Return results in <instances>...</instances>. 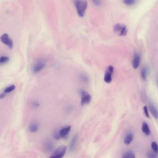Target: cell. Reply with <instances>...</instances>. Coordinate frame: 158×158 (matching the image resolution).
I'll return each mask as SVG.
<instances>
[{
    "label": "cell",
    "mask_w": 158,
    "mask_h": 158,
    "mask_svg": "<svg viewBox=\"0 0 158 158\" xmlns=\"http://www.w3.org/2000/svg\"><path fill=\"white\" fill-rule=\"evenodd\" d=\"M74 3L79 17H83L88 6L87 1H75Z\"/></svg>",
    "instance_id": "cell-1"
},
{
    "label": "cell",
    "mask_w": 158,
    "mask_h": 158,
    "mask_svg": "<svg viewBox=\"0 0 158 158\" xmlns=\"http://www.w3.org/2000/svg\"><path fill=\"white\" fill-rule=\"evenodd\" d=\"M66 146L61 145L54 152L49 158H62L66 154Z\"/></svg>",
    "instance_id": "cell-2"
},
{
    "label": "cell",
    "mask_w": 158,
    "mask_h": 158,
    "mask_svg": "<svg viewBox=\"0 0 158 158\" xmlns=\"http://www.w3.org/2000/svg\"><path fill=\"white\" fill-rule=\"evenodd\" d=\"M113 30L115 32L118 33L120 36H126L128 33L127 27L124 24H116L114 26Z\"/></svg>",
    "instance_id": "cell-3"
},
{
    "label": "cell",
    "mask_w": 158,
    "mask_h": 158,
    "mask_svg": "<svg viewBox=\"0 0 158 158\" xmlns=\"http://www.w3.org/2000/svg\"><path fill=\"white\" fill-rule=\"evenodd\" d=\"M46 62L44 60H40L36 62L33 67V71L36 73L43 70L46 66Z\"/></svg>",
    "instance_id": "cell-4"
},
{
    "label": "cell",
    "mask_w": 158,
    "mask_h": 158,
    "mask_svg": "<svg viewBox=\"0 0 158 158\" xmlns=\"http://www.w3.org/2000/svg\"><path fill=\"white\" fill-rule=\"evenodd\" d=\"M82 99L81 102V106L89 103L91 101L92 97L90 94H88L85 91L81 90L80 91Z\"/></svg>",
    "instance_id": "cell-5"
},
{
    "label": "cell",
    "mask_w": 158,
    "mask_h": 158,
    "mask_svg": "<svg viewBox=\"0 0 158 158\" xmlns=\"http://www.w3.org/2000/svg\"><path fill=\"white\" fill-rule=\"evenodd\" d=\"M114 67L112 66H108L104 76V81L107 83H110L112 80V75L114 71Z\"/></svg>",
    "instance_id": "cell-6"
},
{
    "label": "cell",
    "mask_w": 158,
    "mask_h": 158,
    "mask_svg": "<svg viewBox=\"0 0 158 158\" xmlns=\"http://www.w3.org/2000/svg\"><path fill=\"white\" fill-rule=\"evenodd\" d=\"M1 40L2 43L8 46L10 49H12L13 47V41L8 34H3L1 36Z\"/></svg>",
    "instance_id": "cell-7"
},
{
    "label": "cell",
    "mask_w": 158,
    "mask_h": 158,
    "mask_svg": "<svg viewBox=\"0 0 158 158\" xmlns=\"http://www.w3.org/2000/svg\"><path fill=\"white\" fill-rule=\"evenodd\" d=\"M140 55L138 53L135 54L132 63V66L134 69H138L140 65Z\"/></svg>",
    "instance_id": "cell-8"
},
{
    "label": "cell",
    "mask_w": 158,
    "mask_h": 158,
    "mask_svg": "<svg viewBox=\"0 0 158 158\" xmlns=\"http://www.w3.org/2000/svg\"><path fill=\"white\" fill-rule=\"evenodd\" d=\"M71 129V126H67L62 129L59 133L61 138H65L69 133Z\"/></svg>",
    "instance_id": "cell-9"
},
{
    "label": "cell",
    "mask_w": 158,
    "mask_h": 158,
    "mask_svg": "<svg viewBox=\"0 0 158 158\" xmlns=\"http://www.w3.org/2000/svg\"><path fill=\"white\" fill-rule=\"evenodd\" d=\"M149 108L152 115L156 119H158V111L153 104H149Z\"/></svg>",
    "instance_id": "cell-10"
},
{
    "label": "cell",
    "mask_w": 158,
    "mask_h": 158,
    "mask_svg": "<svg viewBox=\"0 0 158 158\" xmlns=\"http://www.w3.org/2000/svg\"><path fill=\"white\" fill-rule=\"evenodd\" d=\"M54 145L52 142L50 140L46 141L45 144V149L48 152H50L53 150Z\"/></svg>",
    "instance_id": "cell-11"
},
{
    "label": "cell",
    "mask_w": 158,
    "mask_h": 158,
    "mask_svg": "<svg viewBox=\"0 0 158 158\" xmlns=\"http://www.w3.org/2000/svg\"><path fill=\"white\" fill-rule=\"evenodd\" d=\"M142 130L143 132L147 136L150 134V131L148 124L145 122H144L142 125Z\"/></svg>",
    "instance_id": "cell-12"
},
{
    "label": "cell",
    "mask_w": 158,
    "mask_h": 158,
    "mask_svg": "<svg viewBox=\"0 0 158 158\" xmlns=\"http://www.w3.org/2000/svg\"><path fill=\"white\" fill-rule=\"evenodd\" d=\"M77 138L78 136L77 134L73 136L70 145L69 150L70 151H72L74 150L77 141Z\"/></svg>",
    "instance_id": "cell-13"
},
{
    "label": "cell",
    "mask_w": 158,
    "mask_h": 158,
    "mask_svg": "<svg viewBox=\"0 0 158 158\" xmlns=\"http://www.w3.org/2000/svg\"><path fill=\"white\" fill-rule=\"evenodd\" d=\"M148 71V67L146 66H144L141 68V76L142 78L144 80H145L146 79Z\"/></svg>",
    "instance_id": "cell-14"
},
{
    "label": "cell",
    "mask_w": 158,
    "mask_h": 158,
    "mask_svg": "<svg viewBox=\"0 0 158 158\" xmlns=\"http://www.w3.org/2000/svg\"><path fill=\"white\" fill-rule=\"evenodd\" d=\"M134 139V135L132 134H129L126 136L124 141V143L126 145H129L132 141Z\"/></svg>",
    "instance_id": "cell-15"
},
{
    "label": "cell",
    "mask_w": 158,
    "mask_h": 158,
    "mask_svg": "<svg viewBox=\"0 0 158 158\" xmlns=\"http://www.w3.org/2000/svg\"><path fill=\"white\" fill-rule=\"evenodd\" d=\"M38 125L37 124L34 123L31 124L29 127V131L30 132L33 133H35L38 131Z\"/></svg>",
    "instance_id": "cell-16"
},
{
    "label": "cell",
    "mask_w": 158,
    "mask_h": 158,
    "mask_svg": "<svg viewBox=\"0 0 158 158\" xmlns=\"http://www.w3.org/2000/svg\"><path fill=\"white\" fill-rule=\"evenodd\" d=\"M122 158H136V156L133 152L128 151L126 152Z\"/></svg>",
    "instance_id": "cell-17"
},
{
    "label": "cell",
    "mask_w": 158,
    "mask_h": 158,
    "mask_svg": "<svg viewBox=\"0 0 158 158\" xmlns=\"http://www.w3.org/2000/svg\"><path fill=\"white\" fill-rule=\"evenodd\" d=\"M138 1L136 0H124L123 1L124 3L126 5L129 6H133L135 5Z\"/></svg>",
    "instance_id": "cell-18"
},
{
    "label": "cell",
    "mask_w": 158,
    "mask_h": 158,
    "mask_svg": "<svg viewBox=\"0 0 158 158\" xmlns=\"http://www.w3.org/2000/svg\"><path fill=\"white\" fill-rule=\"evenodd\" d=\"M158 157V154L154 151L149 152L146 154L147 158H157Z\"/></svg>",
    "instance_id": "cell-19"
},
{
    "label": "cell",
    "mask_w": 158,
    "mask_h": 158,
    "mask_svg": "<svg viewBox=\"0 0 158 158\" xmlns=\"http://www.w3.org/2000/svg\"><path fill=\"white\" fill-rule=\"evenodd\" d=\"M9 57L7 56H3L0 58V64H3L8 62L9 61Z\"/></svg>",
    "instance_id": "cell-20"
},
{
    "label": "cell",
    "mask_w": 158,
    "mask_h": 158,
    "mask_svg": "<svg viewBox=\"0 0 158 158\" xmlns=\"http://www.w3.org/2000/svg\"><path fill=\"white\" fill-rule=\"evenodd\" d=\"M151 148L152 150L158 154V145L155 142H152L151 143Z\"/></svg>",
    "instance_id": "cell-21"
},
{
    "label": "cell",
    "mask_w": 158,
    "mask_h": 158,
    "mask_svg": "<svg viewBox=\"0 0 158 158\" xmlns=\"http://www.w3.org/2000/svg\"><path fill=\"white\" fill-rule=\"evenodd\" d=\"M15 88V85H12L5 89L4 90V92L5 93H8L11 92L14 90Z\"/></svg>",
    "instance_id": "cell-22"
},
{
    "label": "cell",
    "mask_w": 158,
    "mask_h": 158,
    "mask_svg": "<svg viewBox=\"0 0 158 158\" xmlns=\"http://www.w3.org/2000/svg\"><path fill=\"white\" fill-rule=\"evenodd\" d=\"M81 80L85 83H88L89 82V80L88 78L84 75H82L80 77Z\"/></svg>",
    "instance_id": "cell-23"
},
{
    "label": "cell",
    "mask_w": 158,
    "mask_h": 158,
    "mask_svg": "<svg viewBox=\"0 0 158 158\" xmlns=\"http://www.w3.org/2000/svg\"><path fill=\"white\" fill-rule=\"evenodd\" d=\"M146 117L148 118L150 117V115L148 111V108L146 106H144L143 108Z\"/></svg>",
    "instance_id": "cell-24"
},
{
    "label": "cell",
    "mask_w": 158,
    "mask_h": 158,
    "mask_svg": "<svg viewBox=\"0 0 158 158\" xmlns=\"http://www.w3.org/2000/svg\"><path fill=\"white\" fill-rule=\"evenodd\" d=\"M93 3L96 5V6H101V1H92Z\"/></svg>",
    "instance_id": "cell-25"
},
{
    "label": "cell",
    "mask_w": 158,
    "mask_h": 158,
    "mask_svg": "<svg viewBox=\"0 0 158 158\" xmlns=\"http://www.w3.org/2000/svg\"><path fill=\"white\" fill-rule=\"evenodd\" d=\"M32 106L34 108H37L39 106L40 104L38 102L34 101L32 103Z\"/></svg>",
    "instance_id": "cell-26"
},
{
    "label": "cell",
    "mask_w": 158,
    "mask_h": 158,
    "mask_svg": "<svg viewBox=\"0 0 158 158\" xmlns=\"http://www.w3.org/2000/svg\"><path fill=\"white\" fill-rule=\"evenodd\" d=\"M5 96V94H2L1 95V98L2 99L4 98Z\"/></svg>",
    "instance_id": "cell-27"
},
{
    "label": "cell",
    "mask_w": 158,
    "mask_h": 158,
    "mask_svg": "<svg viewBox=\"0 0 158 158\" xmlns=\"http://www.w3.org/2000/svg\"><path fill=\"white\" fill-rule=\"evenodd\" d=\"M157 85L158 86V77L157 78Z\"/></svg>",
    "instance_id": "cell-28"
}]
</instances>
